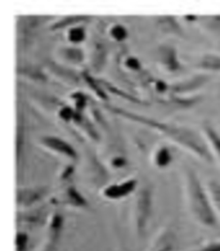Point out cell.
I'll return each mask as SVG.
<instances>
[{
  "label": "cell",
  "mask_w": 220,
  "mask_h": 251,
  "mask_svg": "<svg viewBox=\"0 0 220 251\" xmlns=\"http://www.w3.org/2000/svg\"><path fill=\"white\" fill-rule=\"evenodd\" d=\"M198 67L207 71H220V55L215 53H207L201 57Z\"/></svg>",
  "instance_id": "obj_11"
},
{
  "label": "cell",
  "mask_w": 220,
  "mask_h": 251,
  "mask_svg": "<svg viewBox=\"0 0 220 251\" xmlns=\"http://www.w3.org/2000/svg\"><path fill=\"white\" fill-rule=\"evenodd\" d=\"M48 195V187H24L17 189V205L20 207H30L40 202Z\"/></svg>",
  "instance_id": "obj_6"
},
{
  "label": "cell",
  "mask_w": 220,
  "mask_h": 251,
  "mask_svg": "<svg viewBox=\"0 0 220 251\" xmlns=\"http://www.w3.org/2000/svg\"><path fill=\"white\" fill-rule=\"evenodd\" d=\"M89 18L86 16H69V17H65L62 20L55 22L54 25H52V30H59V28H65V27H75L77 25H80L81 22L88 21Z\"/></svg>",
  "instance_id": "obj_15"
},
{
  "label": "cell",
  "mask_w": 220,
  "mask_h": 251,
  "mask_svg": "<svg viewBox=\"0 0 220 251\" xmlns=\"http://www.w3.org/2000/svg\"><path fill=\"white\" fill-rule=\"evenodd\" d=\"M155 89L157 90V92H160V93H164V92H166V90L169 89V86L166 85L164 81H161V80H156V81H155Z\"/></svg>",
  "instance_id": "obj_29"
},
{
  "label": "cell",
  "mask_w": 220,
  "mask_h": 251,
  "mask_svg": "<svg viewBox=\"0 0 220 251\" xmlns=\"http://www.w3.org/2000/svg\"><path fill=\"white\" fill-rule=\"evenodd\" d=\"M81 76H83L84 81L88 84V86H90V88H92V90H93L94 93L97 94V97H98V98H100L102 100H108V97H107V94H106V90H104V88L102 86V84H100L99 80L94 79L93 76L90 75L88 71H84V73L81 74Z\"/></svg>",
  "instance_id": "obj_12"
},
{
  "label": "cell",
  "mask_w": 220,
  "mask_h": 251,
  "mask_svg": "<svg viewBox=\"0 0 220 251\" xmlns=\"http://www.w3.org/2000/svg\"><path fill=\"white\" fill-rule=\"evenodd\" d=\"M24 71H28V74H24L26 76H30L34 80H45V75L40 71V70L35 69V67H27V69H24Z\"/></svg>",
  "instance_id": "obj_28"
},
{
  "label": "cell",
  "mask_w": 220,
  "mask_h": 251,
  "mask_svg": "<svg viewBox=\"0 0 220 251\" xmlns=\"http://www.w3.org/2000/svg\"><path fill=\"white\" fill-rule=\"evenodd\" d=\"M209 80V76L206 75H196L193 77H189V79L184 80V81H180V83H176L175 85L170 86L172 94L174 96H182V94L191 93L193 90L198 89L205 83H207Z\"/></svg>",
  "instance_id": "obj_8"
},
{
  "label": "cell",
  "mask_w": 220,
  "mask_h": 251,
  "mask_svg": "<svg viewBox=\"0 0 220 251\" xmlns=\"http://www.w3.org/2000/svg\"><path fill=\"white\" fill-rule=\"evenodd\" d=\"M45 213V210L44 209H39V210H34V211H30L28 214H26L24 215V219L26 220V222H40L42 220V214Z\"/></svg>",
  "instance_id": "obj_26"
},
{
  "label": "cell",
  "mask_w": 220,
  "mask_h": 251,
  "mask_svg": "<svg viewBox=\"0 0 220 251\" xmlns=\"http://www.w3.org/2000/svg\"><path fill=\"white\" fill-rule=\"evenodd\" d=\"M106 108L110 111V112H112V114H116L121 117H125L127 120L135 121V123H139V124L153 127L155 130L160 131L162 134H165L166 137L170 138L171 141L176 142V143L182 146V147L189 150L192 153L197 155L199 158L205 160V161H214L213 153H211V151H210L207 145L205 143V141H203V138L201 137L198 133L193 131L192 129H189V127L182 126V125L171 124V123H162V121H158L156 120V119H152V117L134 114V112L126 111L124 110V108H120V107L107 106Z\"/></svg>",
  "instance_id": "obj_1"
},
{
  "label": "cell",
  "mask_w": 220,
  "mask_h": 251,
  "mask_svg": "<svg viewBox=\"0 0 220 251\" xmlns=\"http://www.w3.org/2000/svg\"><path fill=\"white\" fill-rule=\"evenodd\" d=\"M63 227V217L58 211H55L53 214L52 219H50V223H49V236H50V244H53L54 241H57V238L59 237V234L62 232Z\"/></svg>",
  "instance_id": "obj_14"
},
{
  "label": "cell",
  "mask_w": 220,
  "mask_h": 251,
  "mask_svg": "<svg viewBox=\"0 0 220 251\" xmlns=\"http://www.w3.org/2000/svg\"><path fill=\"white\" fill-rule=\"evenodd\" d=\"M158 62L168 71V73L176 74L183 70V66L178 58V52L175 47L170 44H162L157 49Z\"/></svg>",
  "instance_id": "obj_5"
},
{
  "label": "cell",
  "mask_w": 220,
  "mask_h": 251,
  "mask_svg": "<svg viewBox=\"0 0 220 251\" xmlns=\"http://www.w3.org/2000/svg\"><path fill=\"white\" fill-rule=\"evenodd\" d=\"M157 26L160 30H162L166 34H172L176 36H184L183 28L180 27V25L178 24L175 18L171 16H165V17L157 18Z\"/></svg>",
  "instance_id": "obj_10"
},
{
  "label": "cell",
  "mask_w": 220,
  "mask_h": 251,
  "mask_svg": "<svg viewBox=\"0 0 220 251\" xmlns=\"http://www.w3.org/2000/svg\"><path fill=\"white\" fill-rule=\"evenodd\" d=\"M71 98H73V102H75V110L79 111V112H81V111L85 108L86 97L84 96L81 92H76V93H73V96H71Z\"/></svg>",
  "instance_id": "obj_25"
},
{
  "label": "cell",
  "mask_w": 220,
  "mask_h": 251,
  "mask_svg": "<svg viewBox=\"0 0 220 251\" xmlns=\"http://www.w3.org/2000/svg\"><path fill=\"white\" fill-rule=\"evenodd\" d=\"M207 192H209L211 203H214V206L217 207V210L220 213V182H218L215 179L209 180Z\"/></svg>",
  "instance_id": "obj_17"
},
{
  "label": "cell",
  "mask_w": 220,
  "mask_h": 251,
  "mask_svg": "<svg viewBox=\"0 0 220 251\" xmlns=\"http://www.w3.org/2000/svg\"><path fill=\"white\" fill-rule=\"evenodd\" d=\"M137 189V179H126L124 182L110 184L103 189V196L108 200H120L127 197Z\"/></svg>",
  "instance_id": "obj_7"
},
{
  "label": "cell",
  "mask_w": 220,
  "mask_h": 251,
  "mask_svg": "<svg viewBox=\"0 0 220 251\" xmlns=\"http://www.w3.org/2000/svg\"><path fill=\"white\" fill-rule=\"evenodd\" d=\"M93 65L96 67L97 71H99L100 67L103 66L104 59H106V47L103 44H96V50H94L93 54Z\"/></svg>",
  "instance_id": "obj_21"
},
{
  "label": "cell",
  "mask_w": 220,
  "mask_h": 251,
  "mask_svg": "<svg viewBox=\"0 0 220 251\" xmlns=\"http://www.w3.org/2000/svg\"><path fill=\"white\" fill-rule=\"evenodd\" d=\"M63 201H65L66 205H70L73 207H79V209L88 207L86 199L73 186H70L66 189L65 195H63Z\"/></svg>",
  "instance_id": "obj_9"
},
{
  "label": "cell",
  "mask_w": 220,
  "mask_h": 251,
  "mask_svg": "<svg viewBox=\"0 0 220 251\" xmlns=\"http://www.w3.org/2000/svg\"><path fill=\"white\" fill-rule=\"evenodd\" d=\"M16 157H17V162L21 160V153L24 150V117L18 114V121H17V135H16Z\"/></svg>",
  "instance_id": "obj_16"
},
{
  "label": "cell",
  "mask_w": 220,
  "mask_h": 251,
  "mask_svg": "<svg viewBox=\"0 0 220 251\" xmlns=\"http://www.w3.org/2000/svg\"><path fill=\"white\" fill-rule=\"evenodd\" d=\"M63 58L73 65H80L84 61V52L76 47H66L61 50Z\"/></svg>",
  "instance_id": "obj_13"
},
{
  "label": "cell",
  "mask_w": 220,
  "mask_h": 251,
  "mask_svg": "<svg viewBox=\"0 0 220 251\" xmlns=\"http://www.w3.org/2000/svg\"><path fill=\"white\" fill-rule=\"evenodd\" d=\"M201 251H220V242H211Z\"/></svg>",
  "instance_id": "obj_31"
},
{
  "label": "cell",
  "mask_w": 220,
  "mask_h": 251,
  "mask_svg": "<svg viewBox=\"0 0 220 251\" xmlns=\"http://www.w3.org/2000/svg\"><path fill=\"white\" fill-rule=\"evenodd\" d=\"M99 81H100V84H102V86H103L106 92H111V93L117 94V96L124 97V98H126L127 100H131V102H135V103H143L142 100H139L138 98H135V97L130 96V94H126L125 92H121L120 89H117L116 86H114L112 84L107 83V81H104V80H99Z\"/></svg>",
  "instance_id": "obj_22"
},
{
  "label": "cell",
  "mask_w": 220,
  "mask_h": 251,
  "mask_svg": "<svg viewBox=\"0 0 220 251\" xmlns=\"http://www.w3.org/2000/svg\"><path fill=\"white\" fill-rule=\"evenodd\" d=\"M28 245V236L24 232H17L16 236V248L17 251H26Z\"/></svg>",
  "instance_id": "obj_24"
},
{
  "label": "cell",
  "mask_w": 220,
  "mask_h": 251,
  "mask_svg": "<svg viewBox=\"0 0 220 251\" xmlns=\"http://www.w3.org/2000/svg\"><path fill=\"white\" fill-rule=\"evenodd\" d=\"M152 214V191L149 187H142L138 191L135 202V222L139 233H143Z\"/></svg>",
  "instance_id": "obj_3"
},
{
  "label": "cell",
  "mask_w": 220,
  "mask_h": 251,
  "mask_svg": "<svg viewBox=\"0 0 220 251\" xmlns=\"http://www.w3.org/2000/svg\"><path fill=\"white\" fill-rule=\"evenodd\" d=\"M172 160L171 152L169 151V148L166 147H160L155 153V164L158 168H166L170 165V162Z\"/></svg>",
  "instance_id": "obj_18"
},
{
  "label": "cell",
  "mask_w": 220,
  "mask_h": 251,
  "mask_svg": "<svg viewBox=\"0 0 220 251\" xmlns=\"http://www.w3.org/2000/svg\"><path fill=\"white\" fill-rule=\"evenodd\" d=\"M110 36L116 42H124L127 38V30L124 25L116 24L110 28Z\"/></svg>",
  "instance_id": "obj_23"
},
{
  "label": "cell",
  "mask_w": 220,
  "mask_h": 251,
  "mask_svg": "<svg viewBox=\"0 0 220 251\" xmlns=\"http://www.w3.org/2000/svg\"><path fill=\"white\" fill-rule=\"evenodd\" d=\"M203 129H205V133H206V137L209 139L210 145H211L214 151L217 152L218 157L220 160V134L213 126H210V125H205Z\"/></svg>",
  "instance_id": "obj_20"
},
{
  "label": "cell",
  "mask_w": 220,
  "mask_h": 251,
  "mask_svg": "<svg viewBox=\"0 0 220 251\" xmlns=\"http://www.w3.org/2000/svg\"><path fill=\"white\" fill-rule=\"evenodd\" d=\"M124 65L126 66L129 70H135V71H139V70L142 69L141 62H139V59H138L137 57H127V58L125 59Z\"/></svg>",
  "instance_id": "obj_27"
},
{
  "label": "cell",
  "mask_w": 220,
  "mask_h": 251,
  "mask_svg": "<svg viewBox=\"0 0 220 251\" xmlns=\"http://www.w3.org/2000/svg\"><path fill=\"white\" fill-rule=\"evenodd\" d=\"M125 164H126V161H125V158L121 157V156H117V157H115L114 160H112V165H114L115 168H122V166H125Z\"/></svg>",
  "instance_id": "obj_30"
},
{
  "label": "cell",
  "mask_w": 220,
  "mask_h": 251,
  "mask_svg": "<svg viewBox=\"0 0 220 251\" xmlns=\"http://www.w3.org/2000/svg\"><path fill=\"white\" fill-rule=\"evenodd\" d=\"M86 38V31L84 26H75V27H71L67 32V39H69L70 43L77 45L80 43H83Z\"/></svg>",
  "instance_id": "obj_19"
},
{
  "label": "cell",
  "mask_w": 220,
  "mask_h": 251,
  "mask_svg": "<svg viewBox=\"0 0 220 251\" xmlns=\"http://www.w3.org/2000/svg\"><path fill=\"white\" fill-rule=\"evenodd\" d=\"M187 191H188L189 206L196 219L203 226L215 227L218 219L211 200L193 170L187 172Z\"/></svg>",
  "instance_id": "obj_2"
},
{
  "label": "cell",
  "mask_w": 220,
  "mask_h": 251,
  "mask_svg": "<svg viewBox=\"0 0 220 251\" xmlns=\"http://www.w3.org/2000/svg\"><path fill=\"white\" fill-rule=\"evenodd\" d=\"M47 251H52V250H47Z\"/></svg>",
  "instance_id": "obj_32"
},
{
  "label": "cell",
  "mask_w": 220,
  "mask_h": 251,
  "mask_svg": "<svg viewBox=\"0 0 220 251\" xmlns=\"http://www.w3.org/2000/svg\"><path fill=\"white\" fill-rule=\"evenodd\" d=\"M40 143H42L44 147H47L50 151L58 153V155H62L65 157L70 158V160H77V152H76L75 148L73 147V145H70L69 142L65 141L63 138L57 137V135H43L40 138Z\"/></svg>",
  "instance_id": "obj_4"
}]
</instances>
